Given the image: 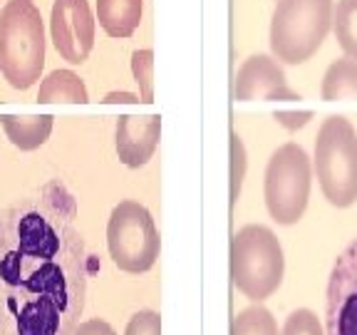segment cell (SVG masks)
I'll return each mask as SVG.
<instances>
[{
	"instance_id": "7402d4cb",
	"label": "cell",
	"mask_w": 357,
	"mask_h": 335,
	"mask_svg": "<svg viewBox=\"0 0 357 335\" xmlns=\"http://www.w3.org/2000/svg\"><path fill=\"white\" fill-rule=\"evenodd\" d=\"M273 119L280 127L288 129V132H298V129H303L312 119V112L310 110H301V112L280 110V112H273Z\"/></svg>"
},
{
	"instance_id": "7c38bea8",
	"label": "cell",
	"mask_w": 357,
	"mask_h": 335,
	"mask_svg": "<svg viewBox=\"0 0 357 335\" xmlns=\"http://www.w3.org/2000/svg\"><path fill=\"white\" fill-rule=\"evenodd\" d=\"M3 132L20 151H35L50 140L55 117L52 114H3Z\"/></svg>"
},
{
	"instance_id": "3957f363",
	"label": "cell",
	"mask_w": 357,
	"mask_h": 335,
	"mask_svg": "<svg viewBox=\"0 0 357 335\" xmlns=\"http://www.w3.org/2000/svg\"><path fill=\"white\" fill-rule=\"evenodd\" d=\"M285 256L273 231L263 223H245L231 239V281L245 298L261 303L283 283Z\"/></svg>"
},
{
	"instance_id": "e0dca14e",
	"label": "cell",
	"mask_w": 357,
	"mask_h": 335,
	"mask_svg": "<svg viewBox=\"0 0 357 335\" xmlns=\"http://www.w3.org/2000/svg\"><path fill=\"white\" fill-rule=\"evenodd\" d=\"M231 335H278V323L273 313L261 303L248 306L238 313L231 323Z\"/></svg>"
},
{
	"instance_id": "8992f818",
	"label": "cell",
	"mask_w": 357,
	"mask_h": 335,
	"mask_svg": "<svg viewBox=\"0 0 357 335\" xmlns=\"http://www.w3.org/2000/svg\"><path fill=\"white\" fill-rule=\"evenodd\" d=\"M312 164L307 151L296 142L278 147L271 154L263 177V199L275 223L293 226L303 218L310 199Z\"/></svg>"
},
{
	"instance_id": "7a4b0ae2",
	"label": "cell",
	"mask_w": 357,
	"mask_h": 335,
	"mask_svg": "<svg viewBox=\"0 0 357 335\" xmlns=\"http://www.w3.org/2000/svg\"><path fill=\"white\" fill-rule=\"evenodd\" d=\"M45 70V25L35 0H8L0 10V73L15 89H30Z\"/></svg>"
},
{
	"instance_id": "2e32d148",
	"label": "cell",
	"mask_w": 357,
	"mask_h": 335,
	"mask_svg": "<svg viewBox=\"0 0 357 335\" xmlns=\"http://www.w3.org/2000/svg\"><path fill=\"white\" fill-rule=\"evenodd\" d=\"M333 30L345 57L357 60V0H337L333 8Z\"/></svg>"
},
{
	"instance_id": "6da1fadb",
	"label": "cell",
	"mask_w": 357,
	"mask_h": 335,
	"mask_svg": "<svg viewBox=\"0 0 357 335\" xmlns=\"http://www.w3.org/2000/svg\"><path fill=\"white\" fill-rule=\"evenodd\" d=\"M92 276L77 199L60 179L0 211V335H70Z\"/></svg>"
},
{
	"instance_id": "ba28073f",
	"label": "cell",
	"mask_w": 357,
	"mask_h": 335,
	"mask_svg": "<svg viewBox=\"0 0 357 335\" xmlns=\"http://www.w3.org/2000/svg\"><path fill=\"white\" fill-rule=\"evenodd\" d=\"M328 335H357V239L335 258L325 288Z\"/></svg>"
},
{
	"instance_id": "30bf717a",
	"label": "cell",
	"mask_w": 357,
	"mask_h": 335,
	"mask_svg": "<svg viewBox=\"0 0 357 335\" xmlns=\"http://www.w3.org/2000/svg\"><path fill=\"white\" fill-rule=\"evenodd\" d=\"M234 95L238 102L251 100H301L298 92L288 87L283 67L271 55H251L238 67L234 82Z\"/></svg>"
},
{
	"instance_id": "ac0fdd59",
	"label": "cell",
	"mask_w": 357,
	"mask_h": 335,
	"mask_svg": "<svg viewBox=\"0 0 357 335\" xmlns=\"http://www.w3.org/2000/svg\"><path fill=\"white\" fill-rule=\"evenodd\" d=\"M132 75L134 82L139 84L142 102H154V50L144 47L132 52Z\"/></svg>"
},
{
	"instance_id": "9a60e30c",
	"label": "cell",
	"mask_w": 357,
	"mask_h": 335,
	"mask_svg": "<svg viewBox=\"0 0 357 335\" xmlns=\"http://www.w3.org/2000/svg\"><path fill=\"white\" fill-rule=\"evenodd\" d=\"M320 95L325 102L335 100H357V60L340 57L325 70Z\"/></svg>"
},
{
	"instance_id": "cb8c5ba5",
	"label": "cell",
	"mask_w": 357,
	"mask_h": 335,
	"mask_svg": "<svg viewBox=\"0 0 357 335\" xmlns=\"http://www.w3.org/2000/svg\"><path fill=\"white\" fill-rule=\"evenodd\" d=\"M102 102H107V105H117V102H124V105H134V102H142V97L139 95H134V92H107L105 95V100Z\"/></svg>"
},
{
	"instance_id": "ffe728a7",
	"label": "cell",
	"mask_w": 357,
	"mask_h": 335,
	"mask_svg": "<svg viewBox=\"0 0 357 335\" xmlns=\"http://www.w3.org/2000/svg\"><path fill=\"white\" fill-rule=\"evenodd\" d=\"M280 335H325V333L315 313L307 311V308H298V311H293L285 318Z\"/></svg>"
},
{
	"instance_id": "4fadbf2b",
	"label": "cell",
	"mask_w": 357,
	"mask_h": 335,
	"mask_svg": "<svg viewBox=\"0 0 357 335\" xmlns=\"http://www.w3.org/2000/svg\"><path fill=\"white\" fill-rule=\"evenodd\" d=\"M142 0H97V20L109 38H129L139 28Z\"/></svg>"
},
{
	"instance_id": "8fae6325",
	"label": "cell",
	"mask_w": 357,
	"mask_h": 335,
	"mask_svg": "<svg viewBox=\"0 0 357 335\" xmlns=\"http://www.w3.org/2000/svg\"><path fill=\"white\" fill-rule=\"evenodd\" d=\"M162 137L159 114H122L114 129V147L119 162L129 169L146 167Z\"/></svg>"
},
{
	"instance_id": "9c48e42d",
	"label": "cell",
	"mask_w": 357,
	"mask_h": 335,
	"mask_svg": "<svg viewBox=\"0 0 357 335\" xmlns=\"http://www.w3.org/2000/svg\"><path fill=\"white\" fill-rule=\"evenodd\" d=\"M97 20L87 0H55L50 13V38L62 60L82 65L95 47Z\"/></svg>"
},
{
	"instance_id": "5b68a950",
	"label": "cell",
	"mask_w": 357,
	"mask_h": 335,
	"mask_svg": "<svg viewBox=\"0 0 357 335\" xmlns=\"http://www.w3.org/2000/svg\"><path fill=\"white\" fill-rule=\"evenodd\" d=\"M333 0H278L271 17V50L285 65H303L333 28Z\"/></svg>"
},
{
	"instance_id": "5bb4252c",
	"label": "cell",
	"mask_w": 357,
	"mask_h": 335,
	"mask_svg": "<svg viewBox=\"0 0 357 335\" xmlns=\"http://www.w3.org/2000/svg\"><path fill=\"white\" fill-rule=\"evenodd\" d=\"M38 102H43V105H50V102L84 105V102H89V92L77 73H73V70H52L40 82Z\"/></svg>"
},
{
	"instance_id": "44dd1931",
	"label": "cell",
	"mask_w": 357,
	"mask_h": 335,
	"mask_svg": "<svg viewBox=\"0 0 357 335\" xmlns=\"http://www.w3.org/2000/svg\"><path fill=\"white\" fill-rule=\"evenodd\" d=\"M124 335H162V318L156 311H137L129 318L127 328H124Z\"/></svg>"
},
{
	"instance_id": "d6986e66",
	"label": "cell",
	"mask_w": 357,
	"mask_h": 335,
	"mask_svg": "<svg viewBox=\"0 0 357 335\" xmlns=\"http://www.w3.org/2000/svg\"><path fill=\"white\" fill-rule=\"evenodd\" d=\"M245 172H248L245 144L238 132H231V207H236V201H238V196H241Z\"/></svg>"
},
{
	"instance_id": "52a82bcc",
	"label": "cell",
	"mask_w": 357,
	"mask_h": 335,
	"mask_svg": "<svg viewBox=\"0 0 357 335\" xmlns=\"http://www.w3.org/2000/svg\"><path fill=\"white\" fill-rule=\"evenodd\" d=\"M107 248L114 266L124 274L139 276L151 271L162 251L151 211L134 199L119 201L107 221Z\"/></svg>"
},
{
	"instance_id": "277c9868",
	"label": "cell",
	"mask_w": 357,
	"mask_h": 335,
	"mask_svg": "<svg viewBox=\"0 0 357 335\" xmlns=\"http://www.w3.org/2000/svg\"><path fill=\"white\" fill-rule=\"evenodd\" d=\"M312 169L320 191L337 209L357 201V132L352 122L340 114L328 117L315 137Z\"/></svg>"
},
{
	"instance_id": "603a6c76",
	"label": "cell",
	"mask_w": 357,
	"mask_h": 335,
	"mask_svg": "<svg viewBox=\"0 0 357 335\" xmlns=\"http://www.w3.org/2000/svg\"><path fill=\"white\" fill-rule=\"evenodd\" d=\"M70 335H117V330L102 318H89V320H82Z\"/></svg>"
}]
</instances>
